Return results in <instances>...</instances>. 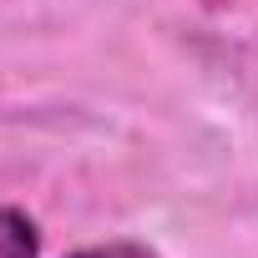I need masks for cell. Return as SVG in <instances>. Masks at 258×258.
<instances>
[{
  "label": "cell",
  "mask_w": 258,
  "mask_h": 258,
  "mask_svg": "<svg viewBox=\"0 0 258 258\" xmlns=\"http://www.w3.org/2000/svg\"><path fill=\"white\" fill-rule=\"evenodd\" d=\"M0 258H41V228L26 208L0 203Z\"/></svg>",
  "instance_id": "6da1fadb"
},
{
  "label": "cell",
  "mask_w": 258,
  "mask_h": 258,
  "mask_svg": "<svg viewBox=\"0 0 258 258\" xmlns=\"http://www.w3.org/2000/svg\"><path fill=\"white\" fill-rule=\"evenodd\" d=\"M66 258H162V253L147 248V243H132V238H111V243H86Z\"/></svg>",
  "instance_id": "7a4b0ae2"
},
{
  "label": "cell",
  "mask_w": 258,
  "mask_h": 258,
  "mask_svg": "<svg viewBox=\"0 0 258 258\" xmlns=\"http://www.w3.org/2000/svg\"><path fill=\"white\" fill-rule=\"evenodd\" d=\"M203 6H213V11H223V6H233V0H203Z\"/></svg>",
  "instance_id": "3957f363"
}]
</instances>
